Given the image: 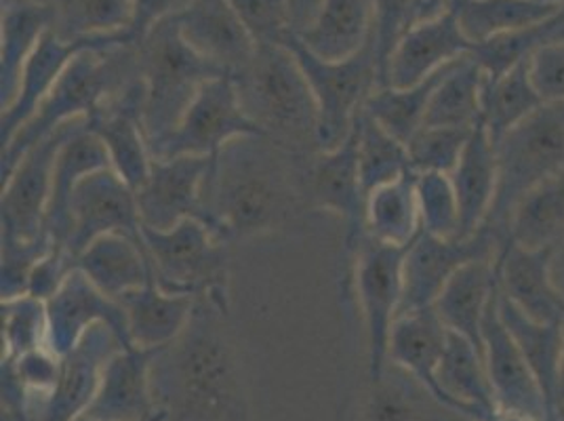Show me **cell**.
I'll return each mask as SVG.
<instances>
[{
  "instance_id": "obj_51",
  "label": "cell",
  "mask_w": 564,
  "mask_h": 421,
  "mask_svg": "<svg viewBox=\"0 0 564 421\" xmlns=\"http://www.w3.org/2000/svg\"><path fill=\"white\" fill-rule=\"evenodd\" d=\"M529 72L545 104H564V41L543 45L531 57Z\"/></svg>"
},
{
  "instance_id": "obj_6",
  "label": "cell",
  "mask_w": 564,
  "mask_h": 421,
  "mask_svg": "<svg viewBox=\"0 0 564 421\" xmlns=\"http://www.w3.org/2000/svg\"><path fill=\"white\" fill-rule=\"evenodd\" d=\"M141 240L161 289L207 298L228 310L230 242L213 235L207 224L188 217L171 230L141 226Z\"/></svg>"
},
{
  "instance_id": "obj_60",
  "label": "cell",
  "mask_w": 564,
  "mask_h": 421,
  "mask_svg": "<svg viewBox=\"0 0 564 421\" xmlns=\"http://www.w3.org/2000/svg\"><path fill=\"white\" fill-rule=\"evenodd\" d=\"M74 421H95V420H91V418H87V415H85V413H83V415H78V418H76V420Z\"/></svg>"
},
{
  "instance_id": "obj_29",
  "label": "cell",
  "mask_w": 564,
  "mask_h": 421,
  "mask_svg": "<svg viewBox=\"0 0 564 421\" xmlns=\"http://www.w3.org/2000/svg\"><path fill=\"white\" fill-rule=\"evenodd\" d=\"M76 268L83 270L104 295L117 302L122 295L154 281L143 240L133 236H99L76 258Z\"/></svg>"
},
{
  "instance_id": "obj_14",
  "label": "cell",
  "mask_w": 564,
  "mask_h": 421,
  "mask_svg": "<svg viewBox=\"0 0 564 421\" xmlns=\"http://www.w3.org/2000/svg\"><path fill=\"white\" fill-rule=\"evenodd\" d=\"M213 156L152 159L150 175L135 192L141 226L152 230H171L188 217L207 224L203 190Z\"/></svg>"
},
{
  "instance_id": "obj_16",
  "label": "cell",
  "mask_w": 564,
  "mask_h": 421,
  "mask_svg": "<svg viewBox=\"0 0 564 421\" xmlns=\"http://www.w3.org/2000/svg\"><path fill=\"white\" fill-rule=\"evenodd\" d=\"M45 304L47 348L53 354L66 356L80 342V337L99 323L112 328L124 348H133L122 305L104 295L83 270L74 268L57 293Z\"/></svg>"
},
{
  "instance_id": "obj_30",
  "label": "cell",
  "mask_w": 564,
  "mask_h": 421,
  "mask_svg": "<svg viewBox=\"0 0 564 421\" xmlns=\"http://www.w3.org/2000/svg\"><path fill=\"white\" fill-rule=\"evenodd\" d=\"M0 25V108L4 110L20 91L25 62L53 25V9L41 0H2Z\"/></svg>"
},
{
  "instance_id": "obj_49",
  "label": "cell",
  "mask_w": 564,
  "mask_h": 421,
  "mask_svg": "<svg viewBox=\"0 0 564 421\" xmlns=\"http://www.w3.org/2000/svg\"><path fill=\"white\" fill-rule=\"evenodd\" d=\"M2 266H0V293L2 300H15L28 293V281L34 266L47 256L53 247L45 233L36 240H20L13 236H0Z\"/></svg>"
},
{
  "instance_id": "obj_47",
  "label": "cell",
  "mask_w": 564,
  "mask_h": 421,
  "mask_svg": "<svg viewBox=\"0 0 564 421\" xmlns=\"http://www.w3.org/2000/svg\"><path fill=\"white\" fill-rule=\"evenodd\" d=\"M417 205L422 233L438 238H459V203L445 173H417Z\"/></svg>"
},
{
  "instance_id": "obj_55",
  "label": "cell",
  "mask_w": 564,
  "mask_h": 421,
  "mask_svg": "<svg viewBox=\"0 0 564 421\" xmlns=\"http://www.w3.org/2000/svg\"><path fill=\"white\" fill-rule=\"evenodd\" d=\"M415 7H417V22L430 20V18L438 15L441 11H445V9H441L438 0H415Z\"/></svg>"
},
{
  "instance_id": "obj_19",
  "label": "cell",
  "mask_w": 564,
  "mask_h": 421,
  "mask_svg": "<svg viewBox=\"0 0 564 421\" xmlns=\"http://www.w3.org/2000/svg\"><path fill=\"white\" fill-rule=\"evenodd\" d=\"M143 94L145 89L140 76L87 118V129L106 145L112 169L135 192L145 184L152 166V154L141 122Z\"/></svg>"
},
{
  "instance_id": "obj_45",
  "label": "cell",
  "mask_w": 564,
  "mask_h": 421,
  "mask_svg": "<svg viewBox=\"0 0 564 421\" xmlns=\"http://www.w3.org/2000/svg\"><path fill=\"white\" fill-rule=\"evenodd\" d=\"M47 304L32 295L2 300V360L47 348Z\"/></svg>"
},
{
  "instance_id": "obj_54",
  "label": "cell",
  "mask_w": 564,
  "mask_h": 421,
  "mask_svg": "<svg viewBox=\"0 0 564 421\" xmlns=\"http://www.w3.org/2000/svg\"><path fill=\"white\" fill-rule=\"evenodd\" d=\"M550 279L554 289L564 302V233L561 238L552 245V256H550Z\"/></svg>"
},
{
  "instance_id": "obj_22",
  "label": "cell",
  "mask_w": 564,
  "mask_h": 421,
  "mask_svg": "<svg viewBox=\"0 0 564 421\" xmlns=\"http://www.w3.org/2000/svg\"><path fill=\"white\" fill-rule=\"evenodd\" d=\"M175 20L189 47L219 71L236 76L251 64L258 45L230 0H192Z\"/></svg>"
},
{
  "instance_id": "obj_20",
  "label": "cell",
  "mask_w": 564,
  "mask_h": 421,
  "mask_svg": "<svg viewBox=\"0 0 564 421\" xmlns=\"http://www.w3.org/2000/svg\"><path fill=\"white\" fill-rule=\"evenodd\" d=\"M101 45H131L124 30L101 39H85V41H64L59 39L53 28L43 34L41 43L25 62L20 91L15 95L13 104L2 110L0 118V143L2 148L15 138V133L24 127L30 118L36 115L43 99L51 94L59 76L68 68L72 60L85 48L101 47ZM133 47V45H131Z\"/></svg>"
},
{
  "instance_id": "obj_4",
  "label": "cell",
  "mask_w": 564,
  "mask_h": 421,
  "mask_svg": "<svg viewBox=\"0 0 564 421\" xmlns=\"http://www.w3.org/2000/svg\"><path fill=\"white\" fill-rule=\"evenodd\" d=\"M140 76L138 47L101 45L80 51L43 99L36 115L2 148V182L13 173L34 143L70 120L91 117L101 104L127 89Z\"/></svg>"
},
{
  "instance_id": "obj_39",
  "label": "cell",
  "mask_w": 564,
  "mask_h": 421,
  "mask_svg": "<svg viewBox=\"0 0 564 421\" xmlns=\"http://www.w3.org/2000/svg\"><path fill=\"white\" fill-rule=\"evenodd\" d=\"M485 85L487 74L470 55L462 57L432 95L423 127H474L482 118Z\"/></svg>"
},
{
  "instance_id": "obj_41",
  "label": "cell",
  "mask_w": 564,
  "mask_h": 421,
  "mask_svg": "<svg viewBox=\"0 0 564 421\" xmlns=\"http://www.w3.org/2000/svg\"><path fill=\"white\" fill-rule=\"evenodd\" d=\"M529 62L531 60L518 64L517 68L494 83L487 78L482 94V120L494 143L510 133L522 120L535 115L541 106H545L531 80Z\"/></svg>"
},
{
  "instance_id": "obj_31",
  "label": "cell",
  "mask_w": 564,
  "mask_h": 421,
  "mask_svg": "<svg viewBox=\"0 0 564 421\" xmlns=\"http://www.w3.org/2000/svg\"><path fill=\"white\" fill-rule=\"evenodd\" d=\"M106 166H112L108 150L101 140L87 129V125L64 143L53 171V184L45 215V233L51 236L53 245L66 249L70 235V198L80 180Z\"/></svg>"
},
{
  "instance_id": "obj_3",
  "label": "cell",
  "mask_w": 564,
  "mask_h": 421,
  "mask_svg": "<svg viewBox=\"0 0 564 421\" xmlns=\"http://www.w3.org/2000/svg\"><path fill=\"white\" fill-rule=\"evenodd\" d=\"M242 110L259 131L284 150L321 152L318 104L306 74L284 45H258L251 64L235 76Z\"/></svg>"
},
{
  "instance_id": "obj_48",
  "label": "cell",
  "mask_w": 564,
  "mask_h": 421,
  "mask_svg": "<svg viewBox=\"0 0 564 421\" xmlns=\"http://www.w3.org/2000/svg\"><path fill=\"white\" fill-rule=\"evenodd\" d=\"M417 24L415 0H373L371 39L376 47L379 87H386V71L404 34Z\"/></svg>"
},
{
  "instance_id": "obj_5",
  "label": "cell",
  "mask_w": 564,
  "mask_h": 421,
  "mask_svg": "<svg viewBox=\"0 0 564 421\" xmlns=\"http://www.w3.org/2000/svg\"><path fill=\"white\" fill-rule=\"evenodd\" d=\"M138 55L145 89L141 122L148 148H154L175 131L203 83L226 72L189 47L175 18L154 25Z\"/></svg>"
},
{
  "instance_id": "obj_21",
  "label": "cell",
  "mask_w": 564,
  "mask_h": 421,
  "mask_svg": "<svg viewBox=\"0 0 564 421\" xmlns=\"http://www.w3.org/2000/svg\"><path fill=\"white\" fill-rule=\"evenodd\" d=\"M124 348L117 333L99 323L89 328L66 356L53 395L34 421H74L91 404L108 360Z\"/></svg>"
},
{
  "instance_id": "obj_8",
  "label": "cell",
  "mask_w": 564,
  "mask_h": 421,
  "mask_svg": "<svg viewBox=\"0 0 564 421\" xmlns=\"http://www.w3.org/2000/svg\"><path fill=\"white\" fill-rule=\"evenodd\" d=\"M281 45L289 48L306 74L318 104L321 150H333L350 138L367 97L379 87L376 47L369 34L365 47L346 60H323L289 32Z\"/></svg>"
},
{
  "instance_id": "obj_37",
  "label": "cell",
  "mask_w": 564,
  "mask_h": 421,
  "mask_svg": "<svg viewBox=\"0 0 564 421\" xmlns=\"http://www.w3.org/2000/svg\"><path fill=\"white\" fill-rule=\"evenodd\" d=\"M365 233L386 245L409 247L422 233L417 205V173L409 171L397 182L367 196Z\"/></svg>"
},
{
  "instance_id": "obj_33",
  "label": "cell",
  "mask_w": 564,
  "mask_h": 421,
  "mask_svg": "<svg viewBox=\"0 0 564 421\" xmlns=\"http://www.w3.org/2000/svg\"><path fill=\"white\" fill-rule=\"evenodd\" d=\"M497 305H499V316L503 325L512 333L518 348L527 358L531 371L540 384L545 407H547V421H552L556 411V397H558L564 323H540L529 319L499 291V282H497Z\"/></svg>"
},
{
  "instance_id": "obj_13",
  "label": "cell",
  "mask_w": 564,
  "mask_h": 421,
  "mask_svg": "<svg viewBox=\"0 0 564 421\" xmlns=\"http://www.w3.org/2000/svg\"><path fill=\"white\" fill-rule=\"evenodd\" d=\"M106 235H127L141 240L135 190L112 166L89 173L74 190L66 251L76 261L94 240Z\"/></svg>"
},
{
  "instance_id": "obj_1",
  "label": "cell",
  "mask_w": 564,
  "mask_h": 421,
  "mask_svg": "<svg viewBox=\"0 0 564 421\" xmlns=\"http://www.w3.org/2000/svg\"><path fill=\"white\" fill-rule=\"evenodd\" d=\"M307 161L310 156L293 154L265 136L226 143L213 156L203 190L213 235L232 245L291 228L310 209Z\"/></svg>"
},
{
  "instance_id": "obj_15",
  "label": "cell",
  "mask_w": 564,
  "mask_h": 421,
  "mask_svg": "<svg viewBox=\"0 0 564 421\" xmlns=\"http://www.w3.org/2000/svg\"><path fill=\"white\" fill-rule=\"evenodd\" d=\"M358 122V120H356ZM306 196L312 210H327L348 226V245L356 247L365 233L367 194L358 166V127L333 150H321L306 164Z\"/></svg>"
},
{
  "instance_id": "obj_10",
  "label": "cell",
  "mask_w": 564,
  "mask_h": 421,
  "mask_svg": "<svg viewBox=\"0 0 564 421\" xmlns=\"http://www.w3.org/2000/svg\"><path fill=\"white\" fill-rule=\"evenodd\" d=\"M247 136H263L242 110L235 76L224 74L203 83L175 131L150 148L152 159L213 156L226 143Z\"/></svg>"
},
{
  "instance_id": "obj_40",
  "label": "cell",
  "mask_w": 564,
  "mask_h": 421,
  "mask_svg": "<svg viewBox=\"0 0 564 421\" xmlns=\"http://www.w3.org/2000/svg\"><path fill=\"white\" fill-rule=\"evenodd\" d=\"M462 60V57H459ZM451 62L445 68L434 72L423 83L409 87V89H392L381 87L367 97L362 112L379 122L388 133H392L404 145L413 140V136L423 127L425 110L430 106V99L441 85V80L447 76L451 68L459 62Z\"/></svg>"
},
{
  "instance_id": "obj_59",
  "label": "cell",
  "mask_w": 564,
  "mask_h": 421,
  "mask_svg": "<svg viewBox=\"0 0 564 421\" xmlns=\"http://www.w3.org/2000/svg\"><path fill=\"white\" fill-rule=\"evenodd\" d=\"M540 2H547V4H556V7H564V0H540Z\"/></svg>"
},
{
  "instance_id": "obj_42",
  "label": "cell",
  "mask_w": 564,
  "mask_h": 421,
  "mask_svg": "<svg viewBox=\"0 0 564 421\" xmlns=\"http://www.w3.org/2000/svg\"><path fill=\"white\" fill-rule=\"evenodd\" d=\"M135 0H48L53 32L64 41L101 39L127 30Z\"/></svg>"
},
{
  "instance_id": "obj_27",
  "label": "cell",
  "mask_w": 564,
  "mask_h": 421,
  "mask_svg": "<svg viewBox=\"0 0 564 421\" xmlns=\"http://www.w3.org/2000/svg\"><path fill=\"white\" fill-rule=\"evenodd\" d=\"M447 337L448 328L434 307L404 312L390 331L388 360L413 375L434 397L453 407L436 381V369L447 346Z\"/></svg>"
},
{
  "instance_id": "obj_32",
  "label": "cell",
  "mask_w": 564,
  "mask_h": 421,
  "mask_svg": "<svg viewBox=\"0 0 564 421\" xmlns=\"http://www.w3.org/2000/svg\"><path fill=\"white\" fill-rule=\"evenodd\" d=\"M497 287L495 259H478L462 266L448 279L443 293L434 302V312L448 331L470 339L482 352V321Z\"/></svg>"
},
{
  "instance_id": "obj_46",
  "label": "cell",
  "mask_w": 564,
  "mask_h": 421,
  "mask_svg": "<svg viewBox=\"0 0 564 421\" xmlns=\"http://www.w3.org/2000/svg\"><path fill=\"white\" fill-rule=\"evenodd\" d=\"M474 127H422L406 143L415 173L451 175L459 163Z\"/></svg>"
},
{
  "instance_id": "obj_7",
  "label": "cell",
  "mask_w": 564,
  "mask_h": 421,
  "mask_svg": "<svg viewBox=\"0 0 564 421\" xmlns=\"http://www.w3.org/2000/svg\"><path fill=\"white\" fill-rule=\"evenodd\" d=\"M499 182L487 217L508 240V222L527 192L564 169V104H545L495 143Z\"/></svg>"
},
{
  "instance_id": "obj_62",
  "label": "cell",
  "mask_w": 564,
  "mask_h": 421,
  "mask_svg": "<svg viewBox=\"0 0 564 421\" xmlns=\"http://www.w3.org/2000/svg\"><path fill=\"white\" fill-rule=\"evenodd\" d=\"M41 2H47V4H48V0H41Z\"/></svg>"
},
{
  "instance_id": "obj_24",
  "label": "cell",
  "mask_w": 564,
  "mask_h": 421,
  "mask_svg": "<svg viewBox=\"0 0 564 421\" xmlns=\"http://www.w3.org/2000/svg\"><path fill=\"white\" fill-rule=\"evenodd\" d=\"M552 245L524 249L510 238L495 259L499 291L540 323H564V302L550 279Z\"/></svg>"
},
{
  "instance_id": "obj_26",
  "label": "cell",
  "mask_w": 564,
  "mask_h": 421,
  "mask_svg": "<svg viewBox=\"0 0 564 421\" xmlns=\"http://www.w3.org/2000/svg\"><path fill=\"white\" fill-rule=\"evenodd\" d=\"M451 182L459 203V238H468L487 222L499 182L497 148L482 118L474 125Z\"/></svg>"
},
{
  "instance_id": "obj_23",
  "label": "cell",
  "mask_w": 564,
  "mask_h": 421,
  "mask_svg": "<svg viewBox=\"0 0 564 421\" xmlns=\"http://www.w3.org/2000/svg\"><path fill=\"white\" fill-rule=\"evenodd\" d=\"M471 43L464 36L455 13L445 7L438 15L413 25L392 53L386 87L409 89L423 83L451 62L466 57Z\"/></svg>"
},
{
  "instance_id": "obj_18",
  "label": "cell",
  "mask_w": 564,
  "mask_h": 421,
  "mask_svg": "<svg viewBox=\"0 0 564 421\" xmlns=\"http://www.w3.org/2000/svg\"><path fill=\"white\" fill-rule=\"evenodd\" d=\"M482 348L497 409L518 411L535 421H547V407L540 384L499 316L497 287L482 321Z\"/></svg>"
},
{
  "instance_id": "obj_9",
  "label": "cell",
  "mask_w": 564,
  "mask_h": 421,
  "mask_svg": "<svg viewBox=\"0 0 564 421\" xmlns=\"http://www.w3.org/2000/svg\"><path fill=\"white\" fill-rule=\"evenodd\" d=\"M406 247L386 245L369 235L356 245L354 287L360 305L367 348L369 379L373 381L388 365V342L402 302V261Z\"/></svg>"
},
{
  "instance_id": "obj_38",
  "label": "cell",
  "mask_w": 564,
  "mask_h": 421,
  "mask_svg": "<svg viewBox=\"0 0 564 421\" xmlns=\"http://www.w3.org/2000/svg\"><path fill=\"white\" fill-rule=\"evenodd\" d=\"M564 233V169L522 196L508 222V238L524 249L554 245Z\"/></svg>"
},
{
  "instance_id": "obj_61",
  "label": "cell",
  "mask_w": 564,
  "mask_h": 421,
  "mask_svg": "<svg viewBox=\"0 0 564 421\" xmlns=\"http://www.w3.org/2000/svg\"><path fill=\"white\" fill-rule=\"evenodd\" d=\"M438 4H441V9H445V4H447V0H438Z\"/></svg>"
},
{
  "instance_id": "obj_17",
  "label": "cell",
  "mask_w": 564,
  "mask_h": 421,
  "mask_svg": "<svg viewBox=\"0 0 564 421\" xmlns=\"http://www.w3.org/2000/svg\"><path fill=\"white\" fill-rule=\"evenodd\" d=\"M161 350L120 348L108 360L85 415L95 421H166L152 386V367Z\"/></svg>"
},
{
  "instance_id": "obj_44",
  "label": "cell",
  "mask_w": 564,
  "mask_h": 421,
  "mask_svg": "<svg viewBox=\"0 0 564 421\" xmlns=\"http://www.w3.org/2000/svg\"><path fill=\"white\" fill-rule=\"evenodd\" d=\"M358 166L365 194L377 187L397 182L404 173L413 171L409 150L402 141L388 133L379 122L360 110L358 117Z\"/></svg>"
},
{
  "instance_id": "obj_58",
  "label": "cell",
  "mask_w": 564,
  "mask_h": 421,
  "mask_svg": "<svg viewBox=\"0 0 564 421\" xmlns=\"http://www.w3.org/2000/svg\"><path fill=\"white\" fill-rule=\"evenodd\" d=\"M552 421H564V404L556 407V411H554V420Z\"/></svg>"
},
{
  "instance_id": "obj_57",
  "label": "cell",
  "mask_w": 564,
  "mask_h": 421,
  "mask_svg": "<svg viewBox=\"0 0 564 421\" xmlns=\"http://www.w3.org/2000/svg\"><path fill=\"white\" fill-rule=\"evenodd\" d=\"M564 404V344L563 358H561V375H558V397H556V407Z\"/></svg>"
},
{
  "instance_id": "obj_25",
  "label": "cell",
  "mask_w": 564,
  "mask_h": 421,
  "mask_svg": "<svg viewBox=\"0 0 564 421\" xmlns=\"http://www.w3.org/2000/svg\"><path fill=\"white\" fill-rule=\"evenodd\" d=\"M127 316L133 348L161 350L171 346L189 325L198 298L169 293L156 281L135 289L118 300Z\"/></svg>"
},
{
  "instance_id": "obj_11",
  "label": "cell",
  "mask_w": 564,
  "mask_h": 421,
  "mask_svg": "<svg viewBox=\"0 0 564 421\" xmlns=\"http://www.w3.org/2000/svg\"><path fill=\"white\" fill-rule=\"evenodd\" d=\"M506 240L491 226L482 224L468 238H438L420 233L406 247L402 261L400 314L432 307L448 279L466 263L497 259Z\"/></svg>"
},
{
  "instance_id": "obj_52",
  "label": "cell",
  "mask_w": 564,
  "mask_h": 421,
  "mask_svg": "<svg viewBox=\"0 0 564 421\" xmlns=\"http://www.w3.org/2000/svg\"><path fill=\"white\" fill-rule=\"evenodd\" d=\"M192 0H135L133 2V18L131 24L124 30L129 43L140 47L145 34L166 18L180 15Z\"/></svg>"
},
{
  "instance_id": "obj_53",
  "label": "cell",
  "mask_w": 564,
  "mask_h": 421,
  "mask_svg": "<svg viewBox=\"0 0 564 421\" xmlns=\"http://www.w3.org/2000/svg\"><path fill=\"white\" fill-rule=\"evenodd\" d=\"M325 0H289V15L293 34H302L316 22Z\"/></svg>"
},
{
  "instance_id": "obj_43",
  "label": "cell",
  "mask_w": 564,
  "mask_h": 421,
  "mask_svg": "<svg viewBox=\"0 0 564 421\" xmlns=\"http://www.w3.org/2000/svg\"><path fill=\"white\" fill-rule=\"evenodd\" d=\"M563 22L564 7L554 18L541 24L514 30V32H503L489 41L471 45L468 55L494 83L512 68H517L518 64L531 60L543 45L552 43L556 36V30Z\"/></svg>"
},
{
  "instance_id": "obj_36",
  "label": "cell",
  "mask_w": 564,
  "mask_h": 421,
  "mask_svg": "<svg viewBox=\"0 0 564 421\" xmlns=\"http://www.w3.org/2000/svg\"><path fill=\"white\" fill-rule=\"evenodd\" d=\"M445 7L455 13L471 45L503 32L541 24L563 9L540 0H447Z\"/></svg>"
},
{
  "instance_id": "obj_50",
  "label": "cell",
  "mask_w": 564,
  "mask_h": 421,
  "mask_svg": "<svg viewBox=\"0 0 564 421\" xmlns=\"http://www.w3.org/2000/svg\"><path fill=\"white\" fill-rule=\"evenodd\" d=\"M230 4L256 45H281L282 39L293 32L289 0H230Z\"/></svg>"
},
{
  "instance_id": "obj_35",
  "label": "cell",
  "mask_w": 564,
  "mask_h": 421,
  "mask_svg": "<svg viewBox=\"0 0 564 421\" xmlns=\"http://www.w3.org/2000/svg\"><path fill=\"white\" fill-rule=\"evenodd\" d=\"M371 18L373 0H325L316 22L297 36L323 60H346L365 47Z\"/></svg>"
},
{
  "instance_id": "obj_12",
  "label": "cell",
  "mask_w": 564,
  "mask_h": 421,
  "mask_svg": "<svg viewBox=\"0 0 564 421\" xmlns=\"http://www.w3.org/2000/svg\"><path fill=\"white\" fill-rule=\"evenodd\" d=\"M85 125L87 118H76L51 131L25 152L13 173L2 182V235L20 240H36L45 235V215L59 150Z\"/></svg>"
},
{
  "instance_id": "obj_2",
  "label": "cell",
  "mask_w": 564,
  "mask_h": 421,
  "mask_svg": "<svg viewBox=\"0 0 564 421\" xmlns=\"http://www.w3.org/2000/svg\"><path fill=\"white\" fill-rule=\"evenodd\" d=\"M226 316L228 310L198 298L186 331L159 352L152 386L166 421H249Z\"/></svg>"
},
{
  "instance_id": "obj_56",
  "label": "cell",
  "mask_w": 564,
  "mask_h": 421,
  "mask_svg": "<svg viewBox=\"0 0 564 421\" xmlns=\"http://www.w3.org/2000/svg\"><path fill=\"white\" fill-rule=\"evenodd\" d=\"M491 421H535L531 420L529 415H522L518 411H506V409H499L494 415Z\"/></svg>"
},
{
  "instance_id": "obj_28",
  "label": "cell",
  "mask_w": 564,
  "mask_h": 421,
  "mask_svg": "<svg viewBox=\"0 0 564 421\" xmlns=\"http://www.w3.org/2000/svg\"><path fill=\"white\" fill-rule=\"evenodd\" d=\"M436 381L448 402L471 420L491 421L499 411L482 352L455 331H448Z\"/></svg>"
},
{
  "instance_id": "obj_34",
  "label": "cell",
  "mask_w": 564,
  "mask_h": 421,
  "mask_svg": "<svg viewBox=\"0 0 564 421\" xmlns=\"http://www.w3.org/2000/svg\"><path fill=\"white\" fill-rule=\"evenodd\" d=\"M371 384L369 421H476L438 400L413 375L390 360Z\"/></svg>"
}]
</instances>
